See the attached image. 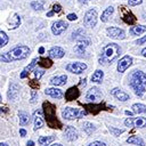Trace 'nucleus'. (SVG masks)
Listing matches in <instances>:
<instances>
[{
  "label": "nucleus",
  "mask_w": 146,
  "mask_h": 146,
  "mask_svg": "<svg viewBox=\"0 0 146 146\" xmlns=\"http://www.w3.org/2000/svg\"><path fill=\"white\" fill-rule=\"evenodd\" d=\"M0 102H1V95H0Z\"/></svg>",
  "instance_id": "bf43d9fd"
},
{
  "label": "nucleus",
  "mask_w": 146,
  "mask_h": 146,
  "mask_svg": "<svg viewBox=\"0 0 146 146\" xmlns=\"http://www.w3.org/2000/svg\"><path fill=\"white\" fill-rule=\"evenodd\" d=\"M8 24L10 25L9 29H16L17 26H19V24H21V17H19V15L18 14H14L13 17L8 18Z\"/></svg>",
  "instance_id": "b1692460"
},
{
  "label": "nucleus",
  "mask_w": 146,
  "mask_h": 146,
  "mask_svg": "<svg viewBox=\"0 0 146 146\" xmlns=\"http://www.w3.org/2000/svg\"><path fill=\"white\" fill-rule=\"evenodd\" d=\"M83 107L87 110V112L92 113V114H97L99 113L102 110H106V105L105 104H86L83 105Z\"/></svg>",
  "instance_id": "ddd939ff"
},
{
  "label": "nucleus",
  "mask_w": 146,
  "mask_h": 146,
  "mask_svg": "<svg viewBox=\"0 0 146 146\" xmlns=\"http://www.w3.org/2000/svg\"><path fill=\"white\" fill-rule=\"evenodd\" d=\"M120 54V47L116 43H108L106 44L103 50L102 54L99 56V64L103 65H107L110 63H112Z\"/></svg>",
  "instance_id": "7ed1b4c3"
},
{
  "label": "nucleus",
  "mask_w": 146,
  "mask_h": 146,
  "mask_svg": "<svg viewBox=\"0 0 146 146\" xmlns=\"http://www.w3.org/2000/svg\"><path fill=\"white\" fill-rule=\"evenodd\" d=\"M86 68H87V65L81 62H75V63H71L66 65V70L74 74H81Z\"/></svg>",
  "instance_id": "6e6552de"
},
{
  "label": "nucleus",
  "mask_w": 146,
  "mask_h": 146,
  "mask_svg": "<svg viewBox=\"0 0 146 146\" xmlns=\"http://www.w3.org/2000/svg\"><path fill=\"white\" fill-rule=\"evenodd\" d=\"M82 129H83L88 135L92 133V132L96 130L95 125H94L92 123H90V122H83V124H82Z\"/></svg>",
  "instance_id": "473e14b6"
},
{
  "label": "nucleus",
  "mask_w": 146,
  "mask_h": 146,
  "mask_svg": "<svg viewBox=\"0 0 146 146\" xmlns=\"http://www.w3.org/2000/svg\"><path fill=\"white\" fill-rule=\"evenodd\" d=\"M113 11H114V8L112 7V6H110V7H107L104 11H103V14H102V17H100V19H102V22H107V19H108V17L113 14Z\"/></svg>",
  "instance_id": "7c9ffc66"
},
{
  "label": "nucleus",
  "mask_w": 146,
  "mask_h": 146,
  "mask_svg": "<svg viewBox=\"0 0 146 146\" xmlns=\"http://www.w3.org/2000/svg\"><path fill=\"white\" fill-rule=\"evenodd\" d=\"M103 76H104V72L100 71V70H96L92 73V75H91V81L92 82H96V83H99V82H102Z\"/></svg>",
  "instance_id": "cd10ccee"
},
{
  "label": "nucleus",
  "mask_w": 146,
  "mask_h": 146,
  "mask_svg": "<svg viewBox=\"0 0 146 146\" xmlns=\"http://www.w3.org/2000/svg\"><path fill=\"white\" fill-rule=\"evenodd\" d=\"M88 146H106V145L104 143H102V141H92Z\"/></svg>",
  "instance_id": "a18cd8bd"
},
{
  "label": "nucleus",
  "mask_w": 146,
  "mask_h": 146,
  "mask_svg": "<svg viewBox=\"0 0 146 146\" xmlns=\"http://www.w3.org/2000/svg\"><path fill=\"white\" fill-rule=\"evenodd\" d=\"M51 146H63L62 144H54V145H51Z\"/></svg>",
  "instance_id": "13d9d810"
},
{
  "label": "nucleus",
  "mask_w": 146,
  "mask_h": 146,
  "mask_svg": "<svg viewBox=\"0 0 146 146\" xmlns=\"http://www.w3.org/2000/svg\"><path fill=\"white\" fill-rule=\"evenodd\" d=\"M89 0H79V2H81V3H87Z\"/></svg>",
  "instance_id": "4d7b16f0"
},
{
  "label": "nucleus",
  "mask_w": 146,
  "mask_h": 146,
  "mask_svg": "<svg viewBox=\"0 0 146 146\" xmlns=\"http://www.w3.org/2000/svg\"><path fill=\"white\" fill-rule=\"evenodd\" d=\"M79 96H80V91H79L78 87H71V88H68V89L66 90V92H65V99H66L67 102L74 100V99H76Z\"/></svg>",
  "instance_id": "4468645a"
},
{
  "label": "nucleus",
  "mask_w": 146,
  "mask_h": 146,
  "mask_svg": "<svg viewBox=\"0 0 146 146\" xmlns=\"http://www.w3.org/2000/svg\"><path fill=\"white\" fill-rule=\"evenodd\" d=\"M72 39L73 40H76V41H80L82 39H86V32L83 30H76L72 33Z\"/></svg>",
  "instance_id": "c756f323"
},
{
  "label": "nucleus",
  "mask_w": 146,
  "mask_h": 146,
  "mask_svg": "<svg viewBox=\"0 0 146 146\" xmlns=\"http://www.w3.org/2000/svg\"><path fill=\"white\" fill-rule=\"evenodd\" d=\"M18 92H19V87H18V84L11 83L10 87H9V91H8V98H9V99H15V98L17 97Z\"/></svg>",
  "instance_id": "5701e85b"
},
{
  "label": "nucleus",
  "mask_w": 146,
  "mask_h": 146,
  "mask_svg": "<svg viewBox=\"0 0 146 146\" xmlns=\"http://www.w3.org/2000/svg\"><path fill=\"white\" fill-rule=\"evenodd\" d=\"M110 132L113 135V136H115V137H117V136H120L121 133H123L124 132V129H116V128H114V127H110Z\"/></svg>",
  "instance_id": "e433bc0d"
},
{
  "label": "nucleus",
  "mask_w": 146,
  "mask_h": 146,
  "mask_svg": "<svg viewBox=\"0 0 146 146\" xmlns=\"http://www.w3.org/2000/svg\"><path fill=\"white\" fill-rule=\"evenodd\" d=\"M34 145V143L32 141V140H30V141H27V146H33Z\"/></svg>",
  "instance_id": "6e6d98bb"
},
{
  "label": "nucleus",
  "mask_w": 146,
  "mask_h": 146,
  "mask_svg": "<svg viewBox=\"0 0 146 146\" xmlns=\"http://www.w3.org/2000/svg\"><path fill=\"white\" fill-rule=\"evenodd\" d=\"M107 32V35L112 39H115V40H122L125 38V33L122 29L120 27H115V26H112V27H107L106 30Z\"/></svg>",
  "instance_id": "0eeeda50"
},
{
  "label": "nucleus",
  "mask_w": 146,
  "mask_h": 146,
  "mask_svg": "<svg viewBox=\"0 0 146 146\" xmlns=\"http://www.w3.org/2000/svg\"><path fill=\"white\" fill-rule=\"evenodd\" d=\"M146 73L143 71H135L130 76V87L138 97H143L146 91Z\"/></svg>",
  "instance_id": "f03ea898"
},
{
  "label": "nucleus",
  "mask_w": 146,
  "mask_h": 146,
  "mask_svg": "<svg viewBox=\"0 0 146 146\" xmlns=\"http://www.w3.org/2000/svg\"><path fill=\"white\" fill-rule=\"evenodd\" d=\"M90 44V41L89 40H86V39H82L80 41H78V44L75 46L74 50L78 52V54H82L84 52V49Z\"/></svg>",
  "instance_id": "aec40b11"
},
{
  "label": "nucleus",
  "mask_w": 146,
  "mask_h": 146,
  "mask_svg": "<svg viewBox=\"0 0 146 146\" xmlns=\"http://www.w3.org/2000/svg\"><path fill=\"white\" fill-rule=\"evenodd\" d=\"M64 136H65V138H66L68 141H73V140H75V139L78 138V131H76V129H75L74 127L68 125V127L65 129Z\"/></svg>",
  "instance_id": "2eb2a0df"
},
{
  "label": "nucleus",
  "mask_w": 146,
  "mask_h": 146,
  "mask_svg": "<svg viewBox=\"0 0 146 146\" xmlns=\"http://www.w3.org/2000/svg\"><path fill=\"white\" fill-rule=\"evenodd\" d=\"M127 143L128 144H133V145H138V146H145V143L144 140L138 137V136H131L127 139Z\"/></svg>",
  "instance_id": "bb28decb"
},
{
  "label": "nucleus",
  "mask_w": 146,
  "mask_h": 146,
  "mask_svg": "<svg viewBox=\"0 0 146 146\" xmlns=\"http://www.w3.org/2000/svg\"><path fill=\"white\" fill-rule=\"evenodd\" d=\"M34 74H35V79L39 80V79L44 74V71H42V70H35V71H34Z\"/></svg>",
  "instance_id": "a19ab883"
},
{
  "label": "nucleus",
  "mask_w": 146,
  "mask_h": 146,
  "mask_svg": "<svg viewBox=\"0 0 146 146\" xmlns=\"http://www.w3.org/2000/svg\"><path fill=\"white\" fill-rule=\"evenodd\" d=\"M19 135H21L22 137H24V136L26 135V131H25L24 129H21V130H19Z\"/></svg>",
  "instance_id": "8fccbe9b"
},
{
  "label": "nucleus",
  "mask_w": 146,
  "mask_h": 146,
  "mask_svg": "<svg viewBox=\"0 0 146 146\" xmlns=\"http://www.w3.org/2000/svg\"><path fill=\"white\" fill-rule=\"evenodd\" d=\"M133 125L137 128H144L146 125V119L145 117H136L133 119Z\"/></svg>",
  "instance_id": "f704fd0d"
},
{
  "label": "nucleus",
  "mask_w": 146,
  "mask_h": 146,
  "mask_svg": "<svg viewBox=\"0 0 146 146\" xmlns=\"http://www.w3.org/2000/svg\"><path fill=\"white\" fill-rule=\"evenodd\" d=\"M124 124H125V127H133V119L132 117H128L124 121Z\"/></svg>",
  "instance_id": "79ce46f5"
},
{
  "label": "nucleus",
  "mask_w": 146,
  "mask_h": 146,
  "mask_svg": "<svg viewBox=\"0 0 146 146\" xmlns=\"http://www.w3.org/2000/svg\"><path fill=\"white\" fill-rule=\"evenodd\" d=\"M86 98H87L89 102L95 103L96 100H98L99 98H102V91H100L97 87H94V88L89 89V91H88L87 95H86Z\"/></svg>",
  "instance_id": "f8f14e48"
},
{
  "label": "nucleus",
  "mask_w": 146,
  "mask_h": 146,
  "mask_svg": "<svg viewBox=\"0 0 146 146\" xmlns=\"http://www.w3.org/2000/svg\"><path fill=\"white\" fill-rule=\"evenodd\" d=\"M43 51H44V48L43 47H40L39 48V54H43Z\"/></svg>",
  "instance_id": "603ef678"
},
{
  "label": "nucleus",
  "mask_w": 146,
  "mask_h": 146,
  "mask_svg": "<svg viewBox=\"0 0 146 146\" xmlns=\"http://www.w3.org/2000/svg\"><path fill=\"white\" fill-rule=\"evenodd\" d=\"M18 116H19V124L21 125H26L30 123V115L24 112V111H19L18 112Z\"/></svg>",
  "instance_id": "393cba45"
},
{
  "label": "nucleus",
  "mask_w": 146,
  "mask_h": 146,
  "mask_svg": "<svg viewBox=\"0 0 146 146\" xmlns=\"http://www.w3.org/2000/svg\"><path fill=\"white\" fill-rule=\"evenodd\" d=\"M83 23L87 27H94L97 23V11L95 9H89L84 15Z\"/></svg>",
  "instance_id": "423d86ee"
},
{
  "label": "nucleus",
  "mask_w": 146,
  "mask_h": 146,
  "mask_svg": "<svg viewBox=\"0 0 146 146\" xmlns=\"http://www.w3.org/2000/svg\"><path fill=\"white\" fill-rule=\"evenodd\" d=\"M38 63H39V58H34V59H33V60H32V62H31V63H30V64H29V65L23 70V72L21 73V78H22V79L26 78V76L31 73V71L35 67V65H36Z\"/></svg>",
  "instance_id": "6ab92c4d"
},
{
  "label": "nucleus",
  "mask_w": 146,
  "mask_h": 146,
  "mask_svg": "<svg viewBox=\"0 0 146 146\" xmlns=\"http://www.w3.org/2000/svg\"><path fill=\"white\" fill-rule=\"evenodd\" d=\"M49 57L51 58H62L65 55V51L60 48V47H52L49 51H48Z\"/></svg>",
  "instance_id": "a211bd4d"
},
{
  "label": "nucleus",
  "mask_w": 146,
  "mask_h": 146,
  "mask_svg": "<svg viewBox=\"0 0 146 146\" xmlns=\"http://www.w3.org/2000/svg\"><path fill=\"white\" fill-rule=\"evenodd\" d=\"M52 10H54L55 13H59V11L62 10V7H60V5H58V3H55V5L52 6Z\"/></svg>",
  "instance_id": "c03bdc74"
},
{
  "label": "nucleus",
  "mask_w": 146,
  "mask_h": 146,
  "mask_svg": "<svg viewBox=\"0 0 146 146\" xmlns=\"http://www.w3.org/2000/svg\"><path fill=\"white\" fill-rule=\"evenodd\" d=\"M141 55H143L144 57H146V48H144V49L141 50Z\"/></svg>",
  "instance_id": "5fc2aeb1"
},
{
  "label": "nucleus",
  "mask_w": 146,
  "mask_h": 146,
  "mask_svg": "<svg viewBox=\"0 0 146 146\" xmlns=\"http://www.w3.org/2000/svg\"><path fill=\"white\" fill-rule=\"evenodd\" d=\"M30 48L26 46H17L13 48L10 51L1 54L0 55V60L3 63H10L13 60H19L24 59L30 55Z\"/></svg>",
  "instance_id": "f257e3e1"
},
{
  "label": "nucleus",
  "mask_w": 146,
  "mask_h": 146,
  "mask_svg": "<svg viewBox=\"0 0 146 146\" xmlns=\"http://www.w3.org/2000/svg\"><path fill=\"white\" fill-rule=\"evenodd\" d=\"M8 40H9V38H8V35L6 34V32L0 31V48L3 47V46H6V44L8 43Z\"/></svg>",
  "instance_id": "c9c22d12"
},
{
  "label": "nucleus",
  "mask_w": 146,
  "mask_h": 146,
  "mask_svg": "<svg viewBox=\"0 0 146 146\" xmlns=\"http://www.w3.org/2000/svg\"><path fill=\"white\" fill-rule=\"evenodd\" d=\"M31 7H32L34 10H42V9H43V5H42V2H40V1H33V2L31 3Z\"/></svg>",
  "instance_id": "4c0bfd02"
},
{
  "label": "nucleus",
  "mask_w": 146,
  "mask_h": 146,
  "mask_svg": "<svg viewBox=\"0 0 146 146\" xmlns=\"http://www.w3.org/2000/svg\"><path fill=\"white\" fill-rule=\"evenodd\" d=\"M42 108H43V112H44V117H46L47 124H48L50 128L60 129V128H62V123L57 120L55 105H52V104L49 103V102H44V103L42 104Z\"/></svg>",
  "instance_id": "20e7f679"
},
{
  "label": "nucleus",
  "mask_w": 146,
  "mask_h": 146,
  "mask_svg": "<svg viewBox=\"0 0 146 146\" xmlns=\"http://www.w3.org/2000/svg\"><path fill=\"white\" fill-rule=\"evenodd\" d=\"M54 14H55V11H54V10H51V11H49V13L47 14V16H48V17H51Z\"/></svg>",
  "instance_id": "3c124183"
},
{
  "label": "nucleus",
  "mask_w": 146,
  "mask_h": 146,
  "mask_svg": "<svg viewBox=\"0 0 146 146\" xmlns=\"http://www.w3.org/2000/svg\"><path fill=\"white\" fill-rule=\"evenodd\" d=\"M146 32V26L144 25H135L130 29V33L133 35H140Z\"/></svg>",
  "instance_id": "a878e982"
},
{
  "label": "nucleus",
  "mask_w": 146,
  "mask_h": 146,
  "mask_svg": "<svg viewBox=\"0 0 146 146\" xmlns=\"http://www.w3.org/2000/svg\"><path fill=\"white\" fill-rule=\"evenodd\" d=\"M132 64V58L130 57V56H123L121 59H120V62L117 63V72H120V73H123L130 65Z\"/></svg>",
  "instance_id": "9b49d317"
},
{
  "label": "nucleus",
  "mask_w": 146,
  "mask_h": 146,
  "mask_svg": "<svg viewBox=\"0 0 146 146\" xmlns=\"http://www.w3.org/2000/svg\"><path fill=\"white\" fill-rule=\"evenodd\" d=\"M111 94H112L116 99H119V100H121V102H125V100H128V99L130 98L129 95L125 94L124 91H122L120 88H114V89H112Z\"/></svg>",
  "instance_id": "dca6fc26"
},
{
  "label": "nucleus",
  "mask_w": 146,
  "mask_h": 146,
  "mask_svg": "<svg viewBox=\"0 0 146 146\" xmlns=\"http://www.w3.org/2000/svg\"><path fill=\"white\" fill-rule=\"evenodd\" d=\"M38 79H34V80H31L30 82H29V84H30V87L32 88V89H38L39 87H40V84H39V82L36 81Z\"/></svg>",
  "instance_id": "58836bf2"
},
{
  "label": "nucleus",
  "mask_w": 146,
  "mask_h": 146,
  "mask_svg": "<svg viewBox=\"0 0 146 146\" xmlns=\"http://www.w3.org/2000/svg\"><path fill=\"white\" fill-rule=\"evenodd\" d=\"M36 99H38V94H36V91H35V89H33L32 91H31V103H35L36 102Z\"/></svg>",
  "instance_id": "ea45409f"
},
{
  "label": "nucleus",
  "mask_w": 146,
  "mask_h": 146,
  "mask_svg": "<svg viewBox=\"0 0 146 146\" xmlns=\"http://www.w3.org/2000/svg\"><path fill=\"white\" fill-rule=\"evenodd\" d=\"M41 67H44V68H49L51 65H52V60L50 58H46V57H40L39 58V63H38Z\"/></svg>",
  "instance_id": "2f4dec72"
},
{
  "label": "nucleus",
  "mask_w": 146,
  "mask_h": 146,
  "mask_svg": "<svg viewBox=\"0 0 146 146\" xmlns=\"http://www.w3.org/2000/svg\"><path fill=\"white\" fill-rule=\"evenodd\" d=\"M67 27H68V25H67V23H65L64 21H56L55 23H52L51 31H52V34H54V35H59V34H62Z\"/></svg>",
  "instance_id": "1a4fd4ad"
},
{
  "label": "nucleus",
  "mask_w": 146,
  "mask_h": 146,
  "mask_svg": "<svg viewBox=\"0 0 146 146\" xmlns=\"http://www.w3.org/2000/svg\"><path fill=\"white\" fill-rule=\"evenodd\" d=\"M120 10L122 13V19H123L124 23H127L129 25H132V24L136 23V17H135V15L129 9H127L124 7H121Z\"/></svg>",
  "instance_id": "9d476101"
},
{
  "label": "nucleus",
  "mask_w": 146,
  "mask_h": 146,
  "mask_svg": "<svg viewBox=\"0 0 146 146\" xmlns=\"http://www.w3.org/2000/svg\"><path fill=\"white\" fill-rule=\"evenodd\" d=\"M67 19L68 21H75L76 19V15L75 14H68L67 15Z\"/></svg>",
  "instance_id": "de8ad7c7"
},
{
  "label": "nucleus",
  "mask_w": 146,
  "mask_h": 146,
  "mask_svg": "<svg viewBox=\"0 0 146 146\" xmlns=\"http://www.w3.org/2000/svg\"><path fill=\"white\" fill-rule=\"evenodd\" d=\"M66 80H67V76L64 74V75H58V76H54L50 79V83L52 86H63L66 83Z\"/></svg>",
  "instance_id": "4be33fe9"
},
{
  "label": "nucleus",
  "mask_w": 146,
  "mask_h": 146,
  "mask_svg": "<svg viewBox=\"0 0 146 146\" xmlns=\"http://www.w3.org/2000/svg\"><path fill=\"white\" fill-rule=\"evenodd\" d=\"M44 94L48 95V96H50V97H52V98H57V99L63 97L62 90H59L57 88H48V89L44 90Z\"/></svg>",
  "instance_id": "412c9836"
},
{
  "label": "nucleus",
  "mask_w": 146,
  "mask_h": 146,
  "mask_svg": "<svg viewBox=\"0 0 146 146\" xmlns=\"http://www.w3.org/2000/svg\"><path fill=\"white\" fill-rule=\"evenodd\" d=\"M55 139L54 136H41L39 138V145L40 146H47Z\"/></svg>",
  "instance_id": "c85d7f7f"
},
{
  "label": "nucleus",
  "mask_w": 146,
  "mask_h": 146,
  "mask_svg": "<svg viewBox=\"0 0 146 146\" xmlns=\"http://www.w3.org/2000/svg\"><path fill=\"white\" fill-rule=\"evenodd\" d=\"M33 119H34V130H38L42 127L43 124V120H42V112L40 110L35 111L34 112V115H33Z\"/></svg>",
  "instance_id": "f3484780"
},
{
  "label": "nucleus",
  "mask_w": 146,
  "mask_h": 146,
  "mask_svg": "<svg viewBox=\"0 0 146 146\" xmlns=\"http://www.w3.org/2000/svg\"><path fill=\"white\" fill-rule=\"evenodd\" d=\"M124 113H125V114H127V115H129V116H131V115H132V114H133V112H130V111H125V112H124Z\"/></svg>",
  "instance_id": "864d4df0"
},
{
  "label": "nucleus",
  "mask_w": 146,
  "mask_h": 146,
  "mask_svg": "<svg viewBox=\"0 0 146 146\" xmlns=\"http://www.w3.org/2000/svg\"><path fill=\"white\" fill-rule=\"evenodd\" d=\"M145 42H146V35L143 36V38H140V39H138V40L136 41L137 44H143V43H145Z\"/></svg>",
  "instance_id": "49530a36"
},
{
  "label": "nucleus",
  "mask_w": 146,
  "mask_h": 146,
  "mask_svg": "<svg viewBox=\"0 0 146 146\" xmlns=\"http://www.w3.org/2000/svg\"><path fill=\"white\" fill-rule=\"evenodd\" d=\"M128 3L129 6H137L141 3V0H128Z\"/></svg>",
  "instance_id": "37998d69"
},
{
  "label": "nucleus",
  "mask_w": 146,
  "mask_h": 146,
  "mask_svg": "<svg viewBox=\"0 0 146 146\" xmlns=\"http://www.w3.org/2000/svg\"><path fill=\"white\" fill-rule=\"evenodd\" d=\"M132 112L136 113V114L145 113L146 112V106L143 105V104H133L132 105Z\"/></svg>",
  "instance_id": "72a5a7b5"
},
{
  "label": "nucleus",
  "mask_w": 146,
  "mask_h": 146,
  "mask_svg": "<svg viewBox=\"0 0 146 146\" xmlns=\"http://www.w3.org/2000/svg\"><path fill=\"white\" fill-rule=\"evenodd\" d=\"M87 113H88L87 111H81V110L75 108V107H65L62 111V116L65 120H74V119L82 117Z\"/></svg>",
  "instance_id": "39448f33"
},
{
  "label": "nucleus",
  "mask_w": 146,
  "mask_h": 146,
  "mask_svg": "<svg viewBox=\"0 0 146 146\" xmlns=\"http://www.w3.org/2000/svg\"><path fill=\"white\" fill-rule=\"evenodd\" d=\"M86 81H87L86 79H82V80H80V86H81V87H84V86H86V83H87Z\"/></svg>",
  "instance_id": "09e8293b"
}]
</instances>
